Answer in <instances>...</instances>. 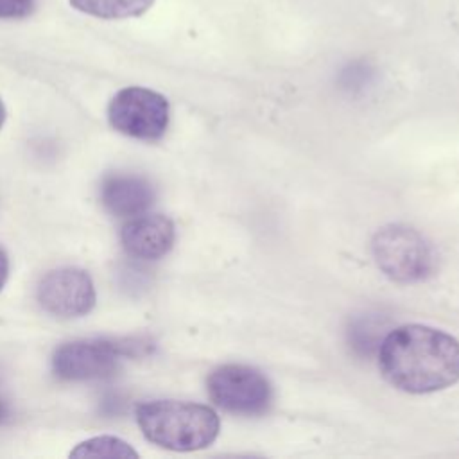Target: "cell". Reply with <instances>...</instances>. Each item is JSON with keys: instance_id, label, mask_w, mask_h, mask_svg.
<instances>
[{"instance_id": "obj_1", "label": "cell", "mask_w": 459, "mask_h": 459, "mask_svg": "<svg viewBox=\"0 0 459 459\" xmlns=\"http://www.w3.org/2000/svg\"><path fill=\"white\" fill-rule=\"evenodd\" d=\"M378 369L400 391H441L459 380V341L427 325L398 326L380 344Z\"/></svg>"}, {"instance_id": "obj_2", "label": "cell", "mask_w": 459, "mask_h": 459, "mask_svg": "<svg viewBox=\"0 0 459 459\" xmlns=\"http://www.w3.org/2000/svg\"><path fill=\"white\" fill-rule=\"evenodd\" d=\"M136 423L154 445L192 452L210 446L221 429L217 412L203 403L181 400H152L136 407Z\"/></svg>"}, {"instance_id": "obj_3", "label": "cell", "mask_w": 459, "mask_h": 459, "mask_svg": "<svg viewBox=\"0 0 459 459\" xmlns=\"http://www.w3.org/2000/svg\"><path fill=\"white\" fill-rule=\"evenodd\" d=\"M371 253L378 269L400 283L430 278L437 269L432 244L418 230L405 224H387L371 240Z\"/></svg>"}, {"instance_id": "obj_4", "label": "cell", "mask_w": 459, "mask_h": 459, "mask_svg": "<svg viewBox=\"0 0 459 459\" xmlns=\"http://www.w3.org/2000/svg\"><path fill=\"white\" fill-rule=\"evenodd\" d=\"M210 400L222 411L244 416L264 414L273 403L269 378L251 366L224 364L206 378Z\"/></svg>"}, {"instance_id": "obj_5", "label": "cell", "mask_w": 459, "mask_h": 459, "mask_svg": "<svg viewBox=\"0 0 459 459\" xmlns=\"http://www.w3.org/2000/svg\"><path fill=\"white\" fill-rule=\"evenodd\" d=\"M111 127L126 136L154 142L160 140L170 120L169 100L149 88L129 86L115 93L108 106Z\"/></svg>"}, {"instance_id": "obj_6", "label": "cell", "mask_w": 459, "mask_h": 459, "mask_svg": "<svg viewBox=\"0 0 459 459\" xmlns=\"http://www.w3.org/2000/svg\"><path fill=\"white\" fill-rule=\"evenodd\" d=\"M95 285L91 276L79 267L48 271L38 285V301L45 312L70 319L86 316L95 307Z\"/></svg>"}, {"instance_id": "obj_7", "label": "cell", "mask_w": 459, "mask_h": 459, "mask_svg": "<svg viewBox=\"0 0 459 459\" xmlns=\"http://www.w3.org/2000/svg\"><path fill=\"white\" fill-rule=\"evenodd\" d=\"M124 350L100 339L72 341L59 346L52 357L54 373L65 380L102 378L115 373Z\"/></svg>"}, {"instance_id": "obj_8", "label": "cell", "mask_w": 459, "mask_h": 459, "mask_svg": "<svg viewBox=\"0 0 459 459\" xmlns=\"http://www.w3.org/2000/svg\"><path fill=\"white\" fill-rule=\"evenodd\" d=\"M176 240L174 222L161 213H140L131 217L120 231L124 249L140 260L165 256Z\"/></svg>"}, {"instance_id": "obj_9", "label": "cell", "mask_w": 459, "mask_h": 459, "mask_svg": "<svg viewBox=\"0 0 459 459\" xmlns=\"http://www.w3.org/2000/svg\"><path fill=\"white\" fill-rule=\"evenodd\" d=\"M100 201L104 208L117 217H134L152 204L154 188L140 176L115 174L104 179Z\"/></svg>"}, {"instance_id": "obj_10", "label": "cell", "mask_w": 459, "mask_h": 459, "mask_svg": "<svg viewBox=\"0 0 459 459\" xmlns=\"http://www.w3.org/2000/svg\"><path fill=\"white\" fill-rule=\"evenodd\" d=\"M154 0H70V5L81 13L104 18H133L151 9Z\"/></svg>"}, {"instance_id": "obj_11", "label": "cell", "mask_w": 459, "mask_h": 459, "mask_svg": "<svg viewBox=\"0 0 459 459\" xmlns=\"http://www.w3.org/2000/svg\"><path fill=\"white\" fill-rule=\"evenodd\" d=\"M70 457H138V452L117 436H93L75 445Z\"/></svg>"}, {"instance_id": "obj_12", "label": "cell", "mask_w": 459, "mask_h": 459, "mask_svg": "<svg viewBox=\"0 0 459 459\" xmlns=\"http://www.w3.org/2000/svg\"><path fill=\"white\" fill-rule=\"evenodd\" d=\"M36 0H0V18H25L34 11Z\"/></svg>"}, {"instance_id": "obj_13", "label": "cell", "mask_w": 459, "mask_h": 459, "mask_svg": "<svg viewBox=\"0 0 459 459\" xmlns=\"http://www.w3.org/2000/svg\"><path fill=\"white\" fill-rule=\"evenodd\" d=\"M9 276V256L5 253V249L0 246V290L4 289L5 281Z\"/></svg>"}, {"instance_id": "obj_14", "label": "cell", "mask_w": 459, "mask_h": 459, "mask_svg": "<svg viewBox=\"0 0 459 459\" xmlns=\"http://www.w3.org/2000/svg\"><path fill=\"white\" fill-rule=\"evenodd\" d=\"M5 106H4V102H2V99H0V129H2V126H4V122H5Z\"/></svg>"}, {"instance_id": "obj_15", "label": "cell", "mask_w": 459, "mask_h": 459, "mask_svg": "<svg viewBox=\"0 0 459 459\" xmlns=\"http://www.w3.org/2000/svg\"><path fill=\"white\" fill-rule=\"evenodd\" d=\"M5 416V405L0 402V420Z\"/></svg>"}]
</instances>
